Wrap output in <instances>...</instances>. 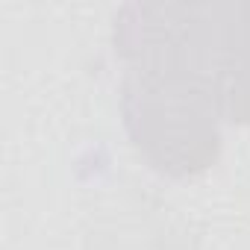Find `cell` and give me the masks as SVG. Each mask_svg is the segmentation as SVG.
I'll return each mask as SVG.
<instances>
[{"instance_id": "6da1fadb", "label": "cell", "mask_w": 250, "mask_h": 250, "mask_svg": "<svg viewBox=\"0 0 250 250\" xmlns=\"http://www.w3.org/2000/svg\"><path fill=\"white\" fill-rule=\"evenodd\" d=\"M112 42L127 71L183 80L221 121L250 124V0L127 3Z\"/></svg>"}, {"instance_id": "7a4b0ae2", "label": "cell", "mask_w": 250, "mask_h": 250, "mask_svg": "<svg viewBox=\"0 0 250 250\" xmlns=\"http://www.w3.org/2000/svg\"><path fill=\"white\" fill-rule=\"evenodd\" d=\"M121 115L136 150L165 177H197L218 162L221 115L183 80L127 71L121 80Z\"/></svg>"}]
</instances>
